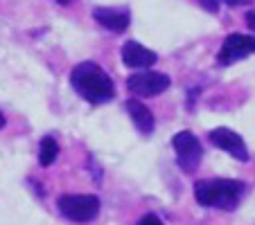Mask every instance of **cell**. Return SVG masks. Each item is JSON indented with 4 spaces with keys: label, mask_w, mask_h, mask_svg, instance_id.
<instances>
[{
    "label": "cell",
    "mask_w": 255,
    "mask_h": 225,
    "mask_svg": "<svg viewBox=\"0 0 255 225\" xmlns=\"http://www.w3.org/2000/svg\"><path fill=\"white\" fill-rule=\"evenodd\" d=\"M2 126H5V115L0 113V129H2Z\"/></svg>",
    "instance_id": "obj_16"
},
{
    "label": "cell",
    "mask_w": 255,
    "mask_h": 225,
    "mask_svg": "<svg viewBox=\"0 0 255 225\" xmlns=\"http://www.w3.org/2000/svg\"><path fill=\"white\" fill-rule=\"evenodd\" d=\"M93 18H95L104 29L116 32V34L125 32V29L129 27V23H131V14H129V9H125V7H118V9L97 7V9L93 11Z\"/></svg>",
    "instance_id": "obj_9"
},
{
    "label": "cell",
    "mask_w": 255,
    "mask_h": 225,
    "mask_svg": "<svg viewBox=\"0 0 255 225\" xmlns=\"http://www.w3.org/2000/svg\"><path fill=\"white\" fill-rule=\"evenodd\" d=\"M242 194H244V182L231 180V178H210V180H199L194 185V198L203 207L233 210L237 207Z\"/></svg>",
    "instance_id": "obj_2"
},
{
    "label": "cell",
    "mask_w": 255,
    "mask_h": 225,
    "mask_svg": "<svg viewBox=\"0 0 255 225\" xmlns=\"http://www.w3.org/2000/svg\"><path fill=\"white\" fill-rule=\"evenodd\" d=\"M226 5H231V7H240V5H249L251 0H224Z\"/></svg>",
    "instance_id": "obj_15"
},
{
    "label": "cell",
    "mask_w": 255,
    "mask_h": 225,
    "mask_svg": "<svg viewBox=\"0 0 255 225\" xmlns=\"http://www.w3.org/2000/svg\"><path fill=\"white\" fill-rule=\"evenodd\" d=\"M158 61L156 52H151L149 48L140 45L138 41H127L122 45V63L127 68H138V70H144V68L154 66Z\"/></svg>",
    "instance_id": "obj_8"
},
{
    "label": "cell",
    "mask_w": 255,
    "mask_h": 225,
    "mask_svg": "<svg viewBox=\"0 0 255 225\" xmlns=\"http://www.w3.org/2000/svg\"><path fill=\"white\" fill-rule=\"evenodd\" d=\"M251 54H255V36H249V34H228L222 43L217 61L222 66H233V63L242 61V59L251 57Z\"/></svg>",
    "instance_id": "obj_6"
},
{
    "label": "cell",
    "mask_w": 255,
    "mask_h": 225,
    "mask_svg": "<svg viewBox=\"0 0 255 225\" xmlns=\"http://www.w3.org/2000/svg\"><path fill=\"white\" fill-rule=\"evenodd\" d=\"M125 106H127V113L131 115V122L135 124V129L142 135H149L154 131V115H151V110L138 99H129Z\"/></svg>",
    "instance_id": "obj_10"
},
{
    "label": "cell",
    "mask_w": 255,
    "mask_h": 225,
    "mask_svg": "<svg viewBox=\"0 0 255 225\" xmlns=\"http://www.w3.org/2000/svg\"><path fill=\"white\" fill-rule=\"evenodd\" d=\"M172 147H174V151H176L178 167L183 169V171L192 173L194 169L199 167L201 155H203V149H201L199 138L194 133H190V131H181V133L174 135Z\"/></svg>",
    "instance_id": "obj_4"
},
{
    "label": "cell",
    "mask_w": 255,
    "mask_h": 225,
    "mask_svg": "<svg viewBox=\"0 0 255 225\" xmlns=\"http://www.w3.org/2000/svg\"><path fill=\"white\" fill-rule=\"evenodd\" d=\"M127 88L138 97H156L169 88V77L163 75V72L142 70L127 79Z\"/></svg>",
    "instance_id": "obj_5"
},
{
    "label": "cell",
    "mask_w": 255,
    "mask_h": 225,
    "mask_svg": "<svg viewBox=\"0 0 255 225\" xmlns=\"http://www.w3.org/2000/svg\"><path fill=\"white\" fill-rule=\"evenodd\" d=\"M246 25L255 32V11H249V14H246Z\"/></svg>",
    "instance_id": "obj_14"
},
{
    "label": "cell",
    "mask_w": 255,
    "mask_h": 225,
    "mask_svg": "<svg viewBox=\"0 0 255 225\" xmlns=\"http://www.w3.org/2000/svg\"><path fill=\"white\" fill-rule=\"evenodd\" d=\"M59 5H68V2H70V0H57Z\"/></svg>",
    "instance_id": "obj_17"
},
{
    "label": "cell",
    "mask_w": 255,
    "mask_h": 225,
    "mask_svg": "<svg viewBox=\"0 0 255 225\" xmlns=\"http://www.w3.org/2000/svg\"><path fill=\"white\" fill-rule=\"evenodd\" d=\"M199 5H201L203 9H208L210 14H217V11H219V0H199Z\"/></svg>",
    "instance_id": "obj_13"
},
{
    "label": "cell",
    "mask_w": 255,
    "mask_h": 225,
    "mask_svg": "<svg viewBox=\"0 0 255 225\" xmlns=\"http://www.w3.org/2000/svg\"><path fill=\"white\" fill-rule=\"evenodd\" d=\"M70 86L88 104H106L116 97V83L97 63L84 61L77 63L70 72Z\"/></svg>",
    "instance_id": "obj_1"
},
{
    "label": "cell",
    "mask_w": 255,
    "mask_h": 225,
    "mask_svg": "<svg viewBox=\"0 0 255 225\" xmlns=\"http://www.w3.org/2000/svg\"><path fill=\"white\" fill-rule=\"evenodd\" d=\"M208 138H210V142L215 144L217 149L226 151V153L233 155L235 160H240V162H249V149H246V144H244V140H242L240 133L219 126V129H212L210 133H208Z\"/></svg>",
    "instance_id": "obj_7"
},
{
    "label": "cell",
    "mask_w": 255,
    "mask_h": 225,
    "mask_svg": "<svg viewBox=\"0 0 255 225\" xmlns=\"http://www.w3.org/2000/svg\"><path fill=\"white\" fill-rule=\"evenodd\" d=\"M59 158V142L52 135H45L39 144V162L41 167H50L54 164V160Z\"/></svg>",
    "instance_id": "obj_11"
},
{
    "label": "cell",
    "mask_w": 255,
    "mask_h": 225,
    "mask_svg": "<svg viewBox=\"0 0 255 225\" xmlns=\"http://www.w3.org/2000/svg\"><path fill=\"white\" fill-rule=\"evenodd\" d=\"M135 225H165V223H163V221H160L156 214H144Z\"/></svg>",
    "instance_id": "obj_12"
},
{
    "label": "cell",
    "mask_w": 255,
    "mask_h": 225,
    "mask_svg": "<svg viewBox=\"0 0 255 225\" xmlns=\"http://www.w3.org/2000/svg\"><path fill=\"white\" fill-rule=\"evenodd\" d=\"M57 205L66 219L77 221V223L93 221L100 214V198L93 194H63L57 201Z\"/></svg>",
    "instance_id": "obj_3"
}]
</instances>
